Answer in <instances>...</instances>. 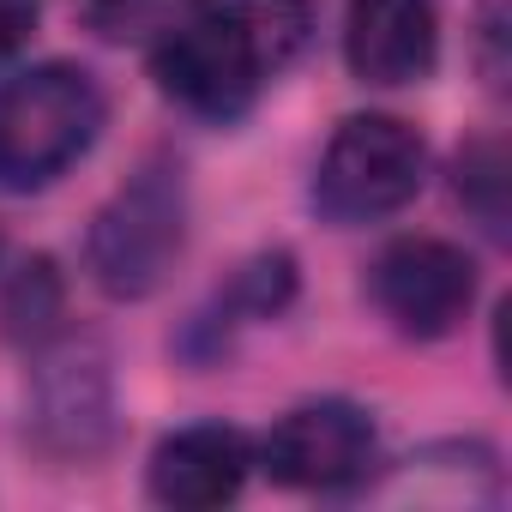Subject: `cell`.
Instances as JSON below:
<instances>
[{"mask_svg":"<svg viewBox=\"0 0 512 512\" xmlns=\"http://www.w3.org/2000/svg\"><path fill=\"white\" fill-rule=\"evenodd\" d=\"M344 61L374 91L422 85L440 61V7L434 0H350Z\"/></svg>","mask_w":512,"mask_h":512,"instance_id":"ba28073f","label":"cell"},{"mask_svg":"<svg viewBox=\"0 0 512 512\" xmlns=\"http://www.w3.org/2000/svg\"><path fill=\"white\" fill-rule=\"evenodd\" d=\"M187 253V175L181 163L157 157L115 187V199L91 217L85 266L103 296L145 302L169 284Z\"/></svg>","mask_w":512,"mask_h":512,"instance_id":"3957f363","label":"cell"},{"mask_svg":"<svg viewBox=\"0 0 512 512\" xmlns=\"http://www.w3.org/2000/svg\"><path fill=\"white\" fill-rule=\"evenodd\" d=\"M253 464L278 488H314V494L350 488L374 464V422L350 398L296 404L290 416L272 422V434L260 446H253Z\"/></svg>","mask_w":512,"mask_h":512,"instance_id":"52a82bcc","label":"cell"},{"mask_svg":"<svg viewBox=\"0 0 512 512\" xmlns=\"http://www.w3.org/2000/svg\"><path fill=\"white\" fill-rule=\"evenodd\" d=\"M290 296H296V260H290V253H260V260H247V266L217 290V302L187 320L181 356H187V362H217V356L229 350V332H235V326H253V320L284 314Z\"/></svg>","mask_w":512,"mask_h":512,"instance_id":"30bf717a","label":"cell"},{"mask_svg":"<svg viewBox=\"0 0 512 512\" xmlns=\"http://www.w3.org/2000/svg\"><path fill=\"white\" fill-rule=\"evenodd\" d=\"M247 470H253V440L241 428L199 422V428H175L157 440V452L145 464V488H151V500H163L175 512H211L241 494Z\"/></svg>","mask_w":512,"mask_h":512,"instance_id":"9c48e42d","label":"cell"},{"mask_svg":"<svg viewBox=\"0 0 512 512\" xmlns=\"http://www.w3.org/2000/svg\"><path fill=\"white\" fill-rule=\"evenodd\" d=\"M43 19V0H0V61H13Z\"/></svg>","mask_w":512,"mask_h":512,"instance_id":"4fadbf2b","label":"cell"},{"mask_svg":"<svg viewBox=\"0 0 512 512\" xmlns=\"http://www.w3.org/2000/svg\"><path fill=\"white\" fill-rule=\"evenodd\" d=\"M308 37V0H187L151 43V79L199 121H241Z\"/></svg>","mask_w":512,"mask_h":512,"instance_id":"6da1fadb","label":"cell"},{"mask_svg":"<svg viewBox=\"0 0 512 512\" xmlns=\"http://www.w3.org/2000/svg\"><path fill=\"white\" fill-rule=\"evenodd\" d=\"M61 308H67L61 272H55L49 260H31V266L13 272L7 296H0V332H7L13 344H49Z\"/></svg>","mask_w":512,"mask_h":512,"instance_id":"8fae6325","label":"cell"},{"mask_svg":"<svg viewBox=\"0 0 512 512\" xmlns=\"http://www.w3.org/2000/svg\"><path fill=\"white\" fill-rule=\"evenodd\" d=\"M428 181V145L410 121L398 115H350L320 169H314V211L338 229L380 223L404 211Z\"/></svg>","mask_w":512,"mask_h":512,"instance_id":"277c9868","label":"cell"},{"mask_svg":"<svg viewBox=\"0 0 512 512\" xmlns=\"http://www.w3.org/2000/svg\"><path fill=\"white\" fill-rule=\"evenodd\" d=\"M31 434L49 458H103L115 446V374L103 344L67 338L31 374Z\"/></svg>","mask_w":512,"mask_h":512,"instance_id":"8992f818","label":"cell"},{"mask_svg":"<svg viewBox=\"0 0 512 512\" xmlns=\"http://www.w3.org/2000/svg\"><path fill=\"white\" fill-rule=\"evenodd\" d=\"M368 296L392 320V332L434 344L452 338L476 308V260L458 241L440 235H404L368 266Z\"/></svg>","mask_w":512,"mask_h":512,"instance_id":"5b68a950","label":"cell"},{"mask_svg":"<svg viewBox=\"0 0 512 512\" xmlns=\"http://www.w3.org/2000/svg\"><path fill=\"white\" fill-rule=\"evenodd\" d=\"M103 85L73 61H43L0 79V193L55 187L103 133Z\"/></svg>","mask_w":512,"mask_h":512,"instance_id":"7a4b0ae2","label":"cell"},{"mask_svg":"<svg viewBox=\"0 0 512 512\" xmlns=\"http://www.w3.org/2000/svg\"><path fill=\"white\" fill-rule=\"evenodd\" d=\"M458 199L482 217L488 235H506V157L500 139H476L458 151Z\"/></svg>","mask_w":512,"mask_h":512,"instance_id":"7c38bea8","label":"cell"}]
</instances>
